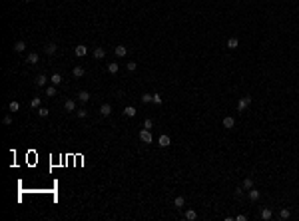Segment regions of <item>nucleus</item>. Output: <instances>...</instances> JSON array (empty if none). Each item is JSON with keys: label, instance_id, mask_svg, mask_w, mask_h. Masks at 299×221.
<instances>
[{"label": "nucleus", "instance_id": "nucleus-1", "mask_svg": "<svg viewBox=\"0 0 299 221\" xmlns=\"http://www.w3.org/2000/svg\"><path fill=\"white\" fill-rule=\"evenodd\" d=\"M140 139H142L144 144H152L154 141V135H152V130H146L144 128L142 132H140Z\"/></svg>", "mask_w": 299, "mask_h": 221}, {"label": "nucleus", "instance_id": "nucleus-2", "mask_svg": "<svg viewBox=\"0 0 299 221\" xmlns=\"http://www.w3.org/2000/svg\"><path fill=\"white\" fill-rule=\"evenodd\" d=\"M158 145H160V148H170L171 145V138L168 134H161L160 138H158Z\"/></svg>", "mask_w": 299, "mask_h": 221}, {"label": "nucleus", "instance_id": "nucleus-3", "mask_svg": "<svg viewBox=\"0 0 299 221\" xmlns=\"http://www.w3.org/2000/svg\"><path fill=\"white\" fill-rule=\"evenodd\" d=\"M56 52H58L56 42H48V44H44V54H48V56H54Z\"/></svg>", "mask_w": 299, "mask_h": 221}, {"label": "nucleus", "instance_id": "nucleus-4", "mask_svg": "<svg viewBox=\"0 0 299 221\" xmlns=\"http://www.w3.org/2000/svg\"><path fill=\"white\" fill-rule=\"evenodd\" d=\"M251 104V96H243L241 100H239V104H238V112H245V108Z\"/></svg>", "mask_w": 299, "mask_h": 221}, {"label": "nucleus", "instance_id": "nucleus-5", "mask_svg": "<svg viewBox=\"0 0 299 221\" xmlns=\"http://www.w3.org/2000/svg\"><path fill=\"white\" fill-rule=\"evenodd\" d=\"M78 102H80V104H88V102H90V92H86V90H82V92H78Z\"/></svg>", "mask_w": 299, "mask_h": 221}, {"label": "nucleus", "instance_id": "nucleus-6", "mask_svg": "<svg viewBox=\"0 0 299 221\" xmlns=\"http://www.w3.org/2000/svg\"><path fill=\"white\" fill-rule=\"evenodd\" d=\"M38 62H40V56L36 52H30L26 56V64H30V66H34V64H38Z\"/></svg>", "mask_w": 299, "mask_h": 221}, {"label": "nucleus", "instance_id": "nucleus-7", "mask_svg": "<svg viewBox=\"0 0 299 221\" xmlns=\"http://www.w3.org/2000/svg\"><path fill=\"white\" fill-rule=\"evenodd\" d=\"M261 197V193L257 191V189H247V199H249V201H257V199H259Z\"/></svg>", "mask_w": 299, "mask_h": 221}, {"label": "nucleus", "instance_id": "nucleus-8", "mask_svg": "<svg viewBox=\"0 0 299 221\" xmlns=\"http://www.w3.org/2000/svg\"><path fill=\"white\" fill-rule=\"evenodd\" d=\"M110 114H112V106H110V104H102V106H100V115H102V118H108Z\"/></svg>", "mask_w": 299, "mask_h": 221}, {"label": "nucleus", "instance_id": "nucleus-9", "mask_svg": "<svg viewBox=\"0 0 299 221\" xmlns=\"http://www.w3.org/2000/svg\"><path fill=\"white\" fill-rule=\"evenodd\" d=\"M221 124H223V128H225V130H231L233 125H235V120H233L231 115H225V118H223V122H221Z\"/></svg>", "mask_w": 299, "mask_h": 221}, {"label": "nucleus", "instance_id": "nucleus-10", "mask_svg": "<svg viewBox=\"0 0 299 221\" xmlns=\"http://www.w3.org/2000/svg\"><path fill=\"white\" fill-rule=\"evenodd\" d=\"M74 52H76V56H78V58H84L86 54H88V48H86L84 44H78L76 48H74Z\"/></svg>", "mask_w": 299, "mask_h": 221}, {"label": "nucleus", "instance_id": "nucleus-11", "mask_svg": "<svg viewBox=\"0 0 299 221\" xmlns=\"http://www.w3.org/2000/svg\"><path fill=\"white\" fill-rule=\"evenodd\" d=\"M259 215H261V219H263V221H269L271 217H273V211H271L269 207H263V209H261V213H259Z\"/></svg>", "mask_w": 299, "mask_h": 221}, {"label": "nucleus", "instance_id": "nucleus-12", "mask_svg": "<svg viewBox=\"0 0 299 221\" xmlns=\"http://www.w3.org/2000/svg\"><path fill=\"white\" fill-rule=\"evenodd\" d=\"M46 82H48L46 74H40V76H36V80H34V84H36L38 88H44V86H46Z\"/></svg>", "mask_w": 299, "mask_h": 221}, {"label": "nucleus", "instance_id": "nucleus-13", "mask_svg": "<svg viewBox=\"0 0 299 221\" xmlns=\"http://www.w3.org/2000/svg\"><path fill=\"white\" fill-rule=\"evenodd\" d=\"M64 110L66 112H76V100H66L64 102Z\"/></svg>", "mask_w": 299, "mask_h": 221}, {"label": "nucleus", "instance_id": "nucleus-14", "mask_svg": "<svg viewBox=\"0 0 299 221\" xmlns=\"http://www.w3.org/2000/svg\"><path fill=\"white\" fill-rule=\"evenodd\" d=\"M184 205H185V197L184 195H178L176 199H174V207H176V209H181Z\"/></svg>", "mask_w": 299, "mask_h": 221}, {"label": "nucleus", "instance_id": "nucleus-15", "mask_svg": "<svg viewBox=\"0 0 299 221\" xmlns=\"http://www.w3.org/2000/svg\"><path fill=\"white\" fill-rule=\"evenodd\" d=\"M24 50H26V42L24 40H18V42L14 44V52H18V54H22Z\"/></svg>", "mask_w": 299, "mask_h": 221}, {"label": "nucleus", "instance_id": "nucleus-16", "mask_svg": "<svg viewBox=\"0 0 299 221\" xmlns=\"http://www.w3.org/2000/svg\"><path fill=\"white\" fill-rule=\"evenodd\" d=\"M114 52H116V56H118V58H124L126 54H128V48H126V46H116Z\"/></svg>", "mask_w": 299, "mask_h": 221}, {"label": "nucleus", "instance_id": "nucleus-17", "mask_svg": "<svg viewBox=\"0 0 299 221\" xmlns=\"http://www.w3.org/2000/svg\"><path fill=\"white\" fill-rule=\"evenodd\" d=\"M124 115H126V118H134V115H136V108L134 106H126L124 108Z\"/></svg>", "mask_w": 299, "mask_h": 221}, {"label": "nucleus", "instance_id": "nucleus-18", "mask_svg": "<svg viewBox=\"0 0 299 221\" xmlns=\"http://www.w3.org/2000/svg\"><path fill=\"white\" fill-rule=\"evenodd\" d=\"M58 94V86H48L46 88V98H54Z\"/></svg>", "mask_w": 299, "mask_h": 221}, {"label": "nucleus", "instance_id": "nucleus-19", "mask_svg": "<svg viewBox=\"0 0 299 221\" xmlns=\"http://www.w3.org/2000/svg\"><path fill=\"white\" fill-rule=\"evenodd\" d=\"M72 76H74V78H82V76H84V68H82V66H74Z\"/></svg>", "mask_w": 299, "mask_h": 221}, {"label": "nucleus", "instance_id": "nucleus-20", "mask_svg": "<svg viewBox=\"0 0 299 221\" xmlns=\"http://www.w3.org/2000/svg\"><path fill=\"white\" fill-rule=\"evenodd\" d=\"M291 217V211L289 209H285V207H281V211H279V219L281 221H285V219H289Z\"/></svg>", "mask_w": 299, "mask_h": 221}, {"label": "nucleus", "instance_id": "nucleus-21", "mask_svg": "<svg viewBox=\"0 0 299 221\" xmlns=\"http://www.w3.org/2000/svg\"><path fill=\"white\" fill-rule=\"evenodd\" d=\"M104 56H106V50L104 48H94V58H96V60H102Z\"/></svg>", "mask_w": 299, "mask_h": 221}, {"label": "nucleus", "instance_id": "nucleus-22", "mask_svg": "<svg viewBox=\"0 0 299 221\" xmlns=\"http://www.w3.org/2000/svg\"><path fill=\"white\" fill-rule=\"evenodd\" d=\"M50 82H52V86H60V84H62V76H60V74H52Z\"/></svg>", "mask_w": 299, "mask_h": 221}, {"label": "nucleus", "instance_id": "nucleus-23", "mask_svg": "<svg viewBox=\"0 0 299 221\" xmlns=\"http://www.w3.org/2000/svg\"><path fill=\"white\" fill-rule=\"evenodd\" d=\"M238 46H239V40H238V38H229V40H228V48H229V50H235Z\"/></svg>", "mask_w": 299, "mask_h": 221}, {"label": "nucleus", "instance_id": "nucleus-24", "mask_svg": "<svg viewBox=\"0 0 299 221\" xmlns=\"http://www.w3.org/2000/svg\"><path fill=\"white\" fill-rule=\"evenodd\" d=\"M40 104H42V100H40L38 96L30 100V108H34V110H38V108H40Z\"/></svg>", "mask_w": 299, "mask_h": 221}, {"label": "nucleus", "instance_id": "nucleus-25", "mask_svg": "<svg viewBox=\"0 0 299 221\" xmlns=\"http://www.w3.org/2000/svg\"><path fill=\"white\" fill-rule=\"evenodd\" d=\"M185 219H188V221H194V219H198V213H195L194 209H188V211H185Z\"/></svg>", "mask_w": 299, "mask_h": 221}, {"label": "nucleus", "instance_id": "nucleus-26", "mask_svg": "<svg viewBox=\"0 0 299 221\" xmlns=\"http://www.w3.org/2000/svg\"><path fill=\"white\" fill-rule=\"evenodd\" d=\"M118 70H120V66H118L116 62H110V64H108V72H110V74H118Z\"/></svg>", "mask_w": 299, "mask_h": 221}, {"label": "nucleus", "instance_id": "nucleus-27", "mask_svg": "<svg viewBox=\"0 0 299 221\" xmlns=\"http://www.w3.org/2000/svg\"><path fill=\"white\" fill-rule=\"evenodd\" d=\"M241 185H243V189H251V187H253V179H251V177H245Z\"/></svg>", "mask_w": 299, "mask_h": 221}, {"label": "nucleus", "instance_id": "nucleus-28", "mask_svg": "<svg viewBox=\"0 0 299 221\" xmlns=\"http://www.w3.org/2000/svg\"><path fill=\"white\" fill-rule=\"evenodd\" d=\"M8 110H10V112H18V110H20V104H18L16 100H12V102L8 104Z\"/></svg>", "mask_w": 299, "mask_h": 221}, {"label": "nucleus", "instance_id": "nucleus-29", "mask_svg": "<svg viewBox=\"0 0 299 221\" xmlns=\"http://www.w3.org/2000/svg\"><path fill=\"white\" fill-rule=\"evenodd\" d=\"M38 115L40 118H48V115H50V110H48V108H38Z\"/></svg>", "mask_w": 299, "mask_h": 221}, {"label": "nucleus", "instance_id": "nucleus-30", "mask_svg": "<svg viewBox=\"0 0 299 221\" xmlns=\"http://www.w3.org/2000/svg\"><path fill=\"white\" fill-rule=\"evenodd\" d=\"M76 115H78V118H86V115H88V110H86V108H78Z\"/></svg>", "mask_w": 299, "mask_h": 221}, {"label": "nucleus", "instance_id": "nucleus-31", "mask_svg": "<svg viewBox=\"0 0 299 221\" xmlns=\"http://www.w3.org/2000/svg\"><path fill=\"white\" fill-rule=\"evenodd\" d=\"M144 128H146V130H152V128H154V120L146 118V120H144Z\"/></svg>", "mask_w": 299, "mask_h": 221}, {"label": "nucleus", "instance_id": "nucleus-32", "mask_svg": "<svg viewBox=\"0 0 299 221\" xmlns=\"http://www.w3.org/2000/svg\"><path fill=\"white\" fill-rule=\"evenodd\" d=\"M126 68H128L130 72H134V70H136V68H138V64L134 62V60H130V62H128V64H126Z\"/></svg>", "mask_w": 299, "mask_h": 221}, {"label": "nucleus", "instance_id": "nucleus-33", "mask_svg": "<svg viewBox=\"0 0 299 221\" xmlns=\"http://www.w3.org/2000/svg\"><path fill=\"white\" fill-rule=\"evenodd\" d=\"M152 98H154V94H144V96H142V102H144V104H150V102H152Z\"/></svg>", "mask_w": 299, "mask_h": 221}, {"label": "nucleus", "instance_id": "nucleus-34", "mask_svg": "<svg viewBox=\"0 0 299 221\" xmlns=\"http://www.w3.org/2000/svg\"><path fill=\"white\" fill-rule=\"evenodd\" d=\"M152 104H156V106H160V104H161V96H160V94H154Z\"/></svg>", "mask_w": 299, "mask_h": 221}, {"label": "nucleus", "instance_id": "nucleus-35", "mask_svg": "<svg viewBox=\"0 0 299 221\" xmlns=\"http://www.w3.org/2000/svg\"><path fill=\"white\" fill-rule=\"evenodd\" d=\"M2 122H4L6 125H10V124H12V115H10V114H6V115H4V120H2Z\"/></svg>", "mask_w": 299, "mask_h": 221}, {"label": "nucleus", "instance_id": "nucleus-36", "mask_svg": "<svg viewBox=\"0 0 299 221\" xmlns=\"http://www.w3.org/2000/svg\"><path fill=\"white\" fill-rule=\"evenodd\" d=\"M243 191H245V189H243V185H241V187H235V197H241Z\"/></svg>", "mask_w": 299, "mask_h": 221}, {"label": "nucleus", "instance_id": "nucleus-37", "mask_svg": "<svg viewBox=\"0 0 299 221\" xmlns=\"http://www.w3.org/2000/svg\"><path fill=\"white\" fill-rule=\"evenodd\" d=\"M235 221H247V215H243V213H241V215L235 217Z\"/></svg>", "mask_w": 299, "mask_h": 221}, {"label": "nucleus", "instance_id": "nucleus-38", "mask_svg": "<svg viewBox=\"0 0 299 221\" xmlns=\"http://www.w3.org/2000/svg\"><path fill=\"white\" fill-rule=\"evenodd\" d=\"M26 2H32V0H26Z\"/></svg>", "mask_w": 299, "mask_h": 221}]
</instances>
